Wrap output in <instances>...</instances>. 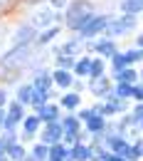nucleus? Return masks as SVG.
<instances>
[{
    "mask_svg": "<svg viewBox=\"0 0 143 161\" xmlns=\"http://www.w3.org/2000/svg\"><path fill=\"white\" fill-rule=\"evenodd\" d=\"M96 10H99V5H96L94 0H72V3L62 10V13H64V20H62L64 32H79Z\"/></svg>",
    "mask_w": 143,
    "mask_h": 161,
    "instance_id": "1",
    "label": "nucleus"
},
{
    "mask_svg": "<svg viewBox=\"0 0 143 161\" xmlns=\"http://www.w3.org/2000/svg\"><path fill=\"white\" fill-rule=\"evenodd\" d=\"M141 30V18L138 15H128V13H111V20L104 35L114 37V40H121V37H131Z\"/></svg>",
    "mask_w": 143,
    "mask_h": 161,
    "instance_id": "2",
    "label": "nucleus"
},
{
    "mask_svg": "<svg viewBox=\"0 0 143 161\" xmlns=\"http://www.w3.org/2000/svg\"><path fill=\"white\" fill-rule=\"evenodd\" d=\"M25 18L32 22L37 30H44V27H52V25H62L64 13H62V10H54L49 3H44V5H40V8L27 10V13H25Z\"/></svg>",
    "mask_w": 143,
    "mask_h": 161,
    "instance_id": "3",
    "label": "nucleus"
},
{
    "mask_svg": "<svg viewBox=\"0 0 143 161\" xmlns=\"http://www.w3.org/2000/svg\"><path fill=\"white\" fill-rule=\"evenodd\" d=\"M109 20H111V13H109V10H96V13L89 18V22L84 25L77 35H79L84 42H86V40H96V37H101L104 32H106Z\"/></svg>",
    "mask_w": 143,
    "mask_h": 161,
    "instance_id": "4",
    "label": "nucleus"
},
{
    "mask_svg": "<svg viewBox=\"0 0 143 161\" xmlns=\"http://www.w3.org/2000/svg\"><path fill=\"white\" fill-rule=\"evenodd\" d=\"M37 32H40V30H37L32 22L27 20V18H22V20H18L8 30V42H10V45H35Z\"/></svg>",
    "mask_w": 143,
    "mask_h": 161,
    "instance_id": "5",
    "label": "nucleus"
},
{
    "mask_svg": "<svg viewBox=\"0 0 143 161\" xmlns=\"http://www.w3.org/2000/svg\"><path fill=\"white\" fill-rule=\"evenodd\" d=\"M119 50H121L119 40H114V37H109V35H101V37H96V40H86L84 42V52L99 55L104 60H111Z\"/></svg>",
    "mask_w": 143,
    "mask_h": 161,
    "instance_id": "6",
    "label": "nucleus"
},
{
    "mask_svg": "<svg viewBox=\"0 0 143 161\" xmlns=\"http://www.w3.org/2000/svg\"><path fill=\"white\" fill-rule=\"evenodd\" d=\"M111 92H114V80H111L109 72L101 75V77H89V80H86V94L94 97V99L106 102Z\"/></svg>",
    "mask_w": 143,
    "mask_h": 161,
    "instance_id": "7",
    "label": "nucleus"
},
{
    "mask_svg": "<svg viewBox=\"0 0 143 161\" xmlns=\"http://www.w3.org/2000/svg\"><path fill=\"white\" fill-rule=\"evenodd\" d=\"M40 129H42V119L37 117V112H27L25 119L20 121V141H25L30 146L32 141H37Z\"/></svg>",
    "mask_w": 143,
    "mask_h": 161,
    "instance_id": "8",
    "label": "nucleus"
},
{
    "mask_svg": "<svg viewBox=\"0 0 143 161\" xmlns=\"http://www.w3.org/2000/svg\"><path fill=\"white\" fill-rule=\"evenodd\" d=\"M27 80L35 84V89H42V92L54 89V77H52V67L49 64H40V67L30 69L27 72Z\"/></svg>",
    "mask_w": 143,
    "mask_h": 161,
    "instance_id": "9",
    "label": "nucleus"
},
{
    "mask_svg": "<svg viewBox=\"0 0 143 161\" xmlns=\"http://www.w3.org/2000/svg\"><path fill=\"white\" fill-rule=\"evenodd\" d=\"M62 35H64V27L62 25H52V27H44L37 32V40H35V47L37 50H47L49 45H54V42L59 40Z\"/></svg>",
    "mask_w": 143,
    "mask_h": 161,
    "instance_id": "10",
    "label": "nucleus"
},
{
    "mask_svg": "<svg viewBox=\"0 0 143 161\" xmlns=\"http://www.w3.org/2000/svg\"><path fill=\"white\" fill-rule=\"evenodd\" d=\"M40 141H44L47 146H52V144H57V141L64 139V129H62L59 121H47V124H42L40 129Z\"/></svg>",
    "mask_w": 143,
    "mask_h": 161,
    "instance_id": "11",
    "label": "nucleus"
},
{
    "mask_svg": "<svg viewBox=\"0 0 143 161\" xmlns=\"http://www.w3.org/2000/svg\"><path fill=\"white\" fill-rule=\"evenodd\" d=\"M59 47L64 55H72V57H79L84 55V40L77 35V32H67V37L59 40Z\"/></svg>",
    "mask_w": 143,
    "mask_h": 161,
    "instance_id": "12",
    "label": "nucleus"
},
{
    "mask_svg": "<svg viewBox=\"0 0 143 161\" xmlns=\"http://www.w3.org/2000/svg\"><path fill=\"white\" fill-rule=\"evenodd\" d=\"M32 94H35V84L30 80H20L13 87V99H18L20 104H25L27 109H30V104H32Z\"/></svg>",
    "mask_w": 143,
    "mask_h": 161,
    "instance_id": "13",
    "label": "nucleus"
},
{
    "mask_svg": "<svg viewBox=\"0 0 143 161\" xmlns=\"http://www.w3.org/2000/svg\"><path fill=\"white\" fill-rule=\"evenodd\" d=\"M62 114H64V109L59 107V102H57V99L47 102V104H42L40 109H37V117L42 119V124H47V121H59Z\"/></svg>",
    "mask_w": 143,
    "mask_h": 161,
    "instance_id": "14",
    "label": "nucleus"
},
{
    "mask_svg": "<svg viewBox=\"0 0 143 161\" xmlns=\"http://www.w3.org/2000/svg\"><path fill=\"white\" fill-rule=\"evenodd\" d=\"M59 107L64 109V112H77L79 107L84 104V94H79V92H74V89H67V92H62L59 94Z\"/></svg>",
    "mask_w": 143,
    "mask_h": 161,
    "instance_id": "15",
    "label": "nucleus"
},
{
    "mask_svg": "<svg viewBox=\"0 0 143 161\" xmlns=\"http://www.w3.org/2000/svg\"><path fill=\"white\" fill-rule=\"evenodd\" d=\"M52 77H54V87H57L59 92L72 89V84H74V80H77L72 69H62V67H52Z\"/></svg>",
    "mask_w": 143,
    "mask_h": 161,
    "instance_id": "16",
    "label": "nucleus"
},
{
    "mask_svg": "<svg viewBox=\"0 0 143 161\" xmlns=\"http://www.w3.org/2000/svg\"><path fill=\"white\" fill-rule=\"evenodd\" d=\"M106 126H109V117H104V114H99V112H96L91 119L84 121V131H86L89 136H94V134H104Z\"/></svg>",
    "mask_w": 143,
    "mask_h": 161,
    "instance_id": "17",
    "label": "nucleus"
},
{
    "mask_svg": "<svg viewBox=\"0 0 143 161\" xmlns=\"http://www.w3.org/2000/svg\"><path fill=\"white\" fill-rule=\"evenodd\" d=\"M91 60H94V55L91 52H84V55H79L77 57V62H74V77H82V80H89V72H91Z\"/></svg>",
    "mask_w": 143,
    "mask_h": 161,
    "instance_id": "18",
    "label": "nucleus"
},
{
    "mask_svg": "<svg viewBox=\"0 0 143 161\" xmlns=\"http://www.w3.org/2000/svg\"><path fill=\"white\" fill-rule=\"evenodd\" d=\"M69 161H91V144L89 141H77L74 146H69Z\"/></svg>",
    "mask_w": 143,
    "mask_h": 161,
    "instance_id": "19",
    "label": "nucleus"
},
{
    "mask_svg": "<svg viewBox=\"0 0 143 161\" xmlns=\"http://www.w3.org/2000/svg\"><path fill=\"white\" fill-rule=\"evenodd\" d=\"M116 10L143 18V0H116Z\"/></svg>",
    "mask_w": 143,
    "mask_h": 161,
    "instance_id": "20",
    "label": "nucleus"
},
{
    "mask_svg": "<svg viewBox=\"0 0 143 161\" xmlns=\"http://www.w3.org/2000/svg\"><path fill=\"white\" fill-rule=\"evenodd\" d=\"M111 80H114V82H128V84H136V82H138V67L128 64V67L119 69L116 75H111Z\"/></svg>",
    "mask_w": 143,
    "mask_h": 161,
    "instance_id": "21",
    "label": "nucleus"
},
{
    "mask_svg": "<svg viewBox=\"0 0 143 161\" xmlns=\"http://www.w3.org/2000/svg\"><path fill=\"white\" fill-rule=\"evenodd\" d=\"M49 159L52 161H69V146L64 144V141H57V144H52L49 146Z\"/></svg>",
    "mask_w": 143,
    "mask_h": 161,
    "instance_id": "22",
    "label": "nucleus"
},
{
    "mask_svg": "<svg viewBox=\"0 0 143 161\" xmlns=\"http://www.w3.org/2000/svg\"><path fill=\"white\" fill-rule=\"evenodd\" d=\"M30 156H35V159L37 161H47L49 159V146H47V144H44V141H32V144H30Z\"/></svg>",
    "mask_w": 143,
    "mask_h": 161,
    "instance_id": "23",
    "label": "nucleus"
},
{
    "mask_svg": "<svg viewBox=\"0 0 143 161\" xmlns=\"http://www.w3.org/2000/svg\"><path fill=\"white\" fill-rule=\"evenodd\" d=\"M123 55H126V62H128V64H133V67L143 64V47H136V45L123 47Z\"/></svg>",
    "mask_w": 143,
    "mask_h": 161,
    "instance_id": "24",
    "label": "nucleus"
},
{
    "mask_svg": "<svg viewBox=\"0 0 143 161\" xmlns=\"http://www.w3.org/2000/svg\"><path fill=\"white\" fill-rule=\"evenodd\" d=\"M27 154H30V146H27L25 141H18V144H13V146L8 149V156H10V161H22Z\"/></svg>",
    "mask_w": 143,
    "mask_h": 161,
    "instance_id": "25",
    "label": "nucleus"
},
{
    "mask_svg": "<svg viewBox=\"0 0 143 161\" xmlns=\"http://www.w3.org/2000/svg\"><path fill=\"white\" fill-rule=\"evenodd\" d=\"M20 141V129H3L0 131V144L5 146V151L13 146V144H18Z\"/></svg>",
    "mask_w": 143,
    "mask_h": 161,
    "instance_id": "26",
    "label": "nucleus"
},
{
    "mask_svg": "<svg viewBox=\"0 0 143 161\" xmlns=\"http://www.w3.org/2000/svg\"><path fill=\"white\" fill-rule=\"evenodd\" d=\"M89 144H91V161H106V156H109L106 144L96 139H89Z\"/></svg>",
    "mask_w": 143,
    "mask_h": 161,
    "instance_id": "27",
    "label": "nucleus"
},
{
    "mask_svg": "<svg viewBox=\"0 0 143 161\" xmlns=\"http://www.w3.org/2000/svg\"><path fill=\"white\" fill-rule=\"evenodd\" d=\"M143 159V134L131 139V146H128V161H141Z\"/></svg>",
    "mask_w": 143,
    "mask_h": 161,
    "instance_id": "28",
    "label": "nucleus"
},
{
    "mask_svg": "<svg viewBox=\"0 0 143 161\" xmlns=\"http://www.w3.org/2000/svg\"><path fill=\"white\" fill-rule=\"evenodd\" d=\"M109 72V60H104L99 55H94V60H91V72H89V77H101Z\"/></svg>",
    "mask_w": 143,
    "mask_h": 161,
    "instance_id": "29",
    "label": "nucleus"
},
{
    "mask_svg": "<svg viewBox=\"0 0 143 161\" xmlns=\"http://www.w3.org/2000/svg\"><path fill=\"white\" fill-rule=\"evenodd\" d=\"M123 67H128V62H126L123 50H119V52L109 60V75H116V72H119V69H123Z\"/></svg>",
    "mask_w": 143,
    "mask_h": 161,
    "instance_id": "30",
    "label": "nucleus"
},
{
    "mask_svg": "<svg viewBox=\"0 0 143 161\" xmlns=\"http://www.w3.org/2000/svg\"><path fill=\"white\" fill-rule=\"evenodd\" d=\"M74 62H77V57H72V55H64V52H59V55H54V57H52V67H62V69H74Z\"/></svg>",
    "mask_w": 143,
    "mask_h": 161,
    "instance_id": "31",
    "label": "nucleus"
},
{
    "mask_svg": "<svg viewBox=\"0 0 143 161\" xmlns=\"http://www.w3.org/2000/svg\"><path fill=\"white\" fill-rule=\"evenodd\" d=\"M15 13H20L18 0H0V20L10 18V15H15Z\"/></svg>",
    "mask_w": 143,
    "mask_h": 161,
    "instance_id": "32",
    "label": "nucleus"
},
{
    "mask_svg": "<svg viewBox=\"0 0 143 161\" xmlns=\"http://www.w3.org/2000/svg\"><path fill=\"white\" fill-rule=\"evenodd\" d=\"M131 92H133V84H128V82H114V94L119 99H131Z\"/></svg>",
    "mask_w": 143,
    "mask_h": 161,
    "instance_id": "33",
    "label": "nucleus"
},
{
    "mask_svg": "<svg viewBox=\"0 0 143 161\" xmlns=\"http://www.w3.org/2000/svg\"><path fill=\"white\" fill-rule=\"evenodd\" d=\"M44 3H49V0H18V5H20V13H27V10H32V8H40Z\"/></svg>",
    "mask_w": 143,
    "mask_h": 161,
    "instance_id": "34",
    "label": "nucleus"
},
{
    "mask_svg": "<svg viewBox=\"0 0 143 161\" xmlns=\"http://www.w3.org/2000/svg\"><path fill=\"white\" fill-rule=\"evenodd\" d=\"M94 114H96V109H94V104H89V107H79V109H77V117H79V119H82V124L86 119H91V117H94Z\"/></svg>",
    "mask_w": 143,
    "mask_h": 161,
    "instance_id": "35",
    "label": "nucleus"
},
{
    "mask_svg": "<svg viewBox=\"0 0 143 161\" xmlns=\"http://www.w3.org/2000/svg\"><path fill=\"white\" fill-rule=\"evenodd\" d=\"M10 99H13V89L8 84H0V109H5Z\"/></svg>",
    "mask_w": 143,
    "mask_h": 161,
    "instance_id": "36",
    "label": "nucleus"
},
{
    "mask_svg": "<svg viewBox=\"0 0 143 161\" xmlns=\"http://www.w3.org/2000/svg\"><path fill=\"white\" fill-rule=\"evenodd\" d=\"M131 102H143V82H141V80L133 84V92H131Z\"/></svg>",
    "mask_w": 143,
    "mask_h": 161,
    "instance_id": "37",
    "label": "nucleus"
},
{
    "mask_svg": "<svg viewBox=\"0 0 143 161\" xmlns=\"http://www.w3.org/2000/svg\"><path fill=\"white\" fill-rule=\"evenodd\" d=\"M131 112H133V117L141 121L143 119V102H131Z\"/></svg>",
    "mask_w": 143,
    "mask_h": 161,
    "instance_id": "38",
    "label": "nucleus"
},
{
    "mask_svg": "<svg viewBox=\"0 0 143 161\" xmlns=\"http://www.w3.org/2000/svg\"><path fill=\"white\" fill-rule=\"evenodd\" d=\"M72 89H74V92H79V94H86V80L77 77V80H74V84H72Z\"/></svg>",
    "mask_w": 143,
    "mask_h": 161,
    "instance_id": "39",
    "label": "nucleus"
},
{
    "mask_svg": "<svg viewBox=\"0 0 143 161\" xmlns=\"http://www.w3.org/2000/svg\"><path fill=\"white\" fill-rule=\"evenodd\" d=\"M69 3H72V0H49V5H52L54 10H64Z\"/></svg>",
    "mask_w": 143,
    "mask_h": 161,
    "instance_id": "40",
    "label": "nucleus"
},
{
    "mask_svg": "<svg viewBox=\"0 0 143 161\" xmlns=\"http://www.w3.org/2000/svg\"><path fill=\"white\" fill-rule=\"evenodd\" d=\"M133 45H136V47H143V30H138V32L133 35Z\"/></svg>",
    "mask_w": 143,
    "mask_h": 161,
    "instance_id": "41",
    "label": "nucleus"
},
{
    "mask_svg": "<svg viewBox=\"0 0 143 161\" xmlns=\"http://www.w3.org/2000/svg\"><path fill=\"white\" fill-rule=\"evenodd\" d=\"M106 161H128V159H126V156H121V154H114V151H109Z\"/></svg>",
    "mask_w": 143,
    "mask_h": 161,
    "instance_id": "42",
    "label": "nucleus"
},
{
    "mask_svg": "<svg viewBox=\"0 0 143 161\" xmlns=\"http://www.w3.org/2000/svg\"><path fill=\"white\" fill-rule=\"evenodd\" d=\"M3 121H5V109H0V131H3Z\"/></svg>",
    "mask_w": 143,
    "mask_h": 161,
    "instance_id": "43",
    "label": "nucleus"
},
{
    "mask_svg": "<svg viewBox=\"0 0 143 161\" xmlns=\"http://www.w3.org/2000/svg\"><path fill=\"white\" fill-rule=\"evenodd\" d=\"M138 80L143 82V64H138Z\"/></svg>",
    "mask_w": 143,
    "mask_h": 161,
    "instance_id": "44",
    "label": "nucleus"
},
{
    "mask_svg": "<svg viewBox=\"0 0 143 161\" xmlns=\"http://www.w3.org/2000/svg\"><path fill=\"white\" fill-rule=\"evenodd\" d=\"M22 161H37V159H35V156H30V154H27V156H25V159H22Z\"/></svg>",
    "mask_w": 143,
    "mask_h": 161,
    "instance_id": "45",
    "label": "nucleus"
},
{
    "mask_svg": "<svg viewBox=\"0 0 143 161\" xmlns=\"http://www.w3.org/2000/svg\"><path fill=\"white\" fill-rule=\"evenodd\" d=\"M141 134H143V119H141Z\"/></svg>",
    "mask_w": 143,
    "mask_h": 161,
    "instance_id": "46",
    "label": "nucleus"
},
{
    "mask_svg": "<svg viewBox=\"0 0 143 161\" xmlns=\"http://www.w3.org/2000/svg\"><path fill=\"white\" fill-rule=\"evenodd\" d=\"M47 161H52V159H47Z\"/></svg>",
    "mask_w": 143,
    "mask_h": 161,
    "instance_id": "47",
    "label": "nucleus"
},
{
    "mask_svg": "<svg viewBox=\"0 0 143 161\" xmlns=\"http://www.w3.org/2000/svg\"><path fill=\"white\" fill-rule=\"evenodd\" d=\"M141 161H143V159H141Z\"/></svg>",
    "mask_w": 143,
    "mask_h": 161,
    "instance_id": "48",
    "label": "nucleus"
}]
</instances>
